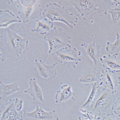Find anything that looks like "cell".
<instances>
[{"label":"cell","mask_w":120,"mask_h":120,"mask_svg":"<svg viewBox=\"0 0 120 120\" xmlns=\"http://www.w3.org/2000/svg\"><path fill=\"white\" fill-rule=\"evenodd\" d=\"M30 38L23 26L13 24L4 28L0 33L1 60L10 58L17 61L22 58L28 49Z\"/></svg>","instance_id":"cell-1"},{"label":"cell","mask_w":120,"mask_h":120,"mask_svg":"<svg viewBox=\"0 0 120 120\" xmlns=\"http://www.w3.org/2000/svg\"><path fill=\"white\" fill-rule=\"evenodd\" d=\"M59 4L64 6H73L85 20L90 24H93V17L94 15L97 13L103 12L107 15L111 6L114 4V1L92 0H60Z\"/></svg>","instance_id":"cell-2"},{"label":"cell","mask_w":120,"mask_h":120,"mask_svg":"<svg viewBox=\"0 0 120 120\" xmlns=\"http://www.w3.org/2000/svg\"><path fill=\"white\" fill-rule=\"evenodd\" d=\"M42 15L44 18L51 22H62L71 28L76 25L78 20L77 15L70 12L65 6L56 3H51L47 5Z\"/></svg>","instance_id":"cell-3"},{"label":"cell","mask_w":120,"mask_h":120,"mask_svg":"<svg viewBox=\"0 0 120 120\" xmlns=\"http://www.w3.org/2000/svg\"><path fill=\"white\" fill-rule=\"evenodd\" d=\"M44 39L49 45L48 53L51 55H55L58 51L71 44L70 37L62 29L56 27L45 36Z\"/></svg>","instance_id":"cell-4"},{"label":"cell","mask_w":120,"mask_h":120,"mask_svg":"<svg viewBox=\"0 0 120 120\" xmlns=\"http://www.w3.org/2000/svg\"><path fill=\"white\" fill-rule=\"evenodd\" d=\"M16 7L22 23H27L42 14L43 10L38 0H19Z\"/></svg>","instance_id":"cell-5"},{"label":"cell","mask_w":120,"mask_h":120,"mask_svg":"<svg viewBox=\"0 0 120 120\" xmlns=\"http://www.w3.org/2000/svg\"><path fill=\"white\" fill-rule=\"evenodd\" d=\"M115 98L112 93L106 88L97 91L95 99L91 105L94 111L101 115L104 113L112 103Z\"/></svg>","instance_id":"cell-6"},{"label":"cell","mask_w":120,"mask_h":120,"mask_svg":"<svg viewBox=\"0 0 120 120\" xmlns=\"http://www.w3.org/2000/svg\"><path fill=\"white\" fill-rule=\"evenodd\" d=\"M56 54L60 63L66 66H72L74 69L76 68V66L79 62L82 60L79 58L82 55L81 51H78L75 48H72L71 45L59 50L56 52Z\"/></svg>","instance_id":"cell-7"},{"label":"cell","mask_w":120,"mask_h":120,"mask_svg":"<svg viewBox=\"0 0 120 120\" xmlns=\"http://www.w3.org/2000/svg\"><path fill=\"white\" fill-rule=\"evenodd\" d=\"M58 64L55 63L52 65H46L42 60H35L34 71L38 76L45 80L47 81L55 78L57 75V71L55 66Z\"/></svg>","instance_id":"cell-8"},{"label":"cell","mask_w":120,"mask_h":120,"mask_svg":"<svg viewBox=\"0 0 120 120\" xmlns=\"http://www.w3.org/2000/svg\"><path fill=\"white\" fill-rule=\"evenodd\" d=\"M59 116L55 110L49 112L44 111L41 107L36 106L35 110L32 112L23 111L22 120H59Z\"/></svg>","instance_id":"cell-9"},{"label":"cell","mask_w":120,"mask_h":120,"mask_svg":"<svg viewBox=\"0 0 120 120\" xmlns=\"http://www.w3.org/2000/svg\"><path fill=\"white\" fill-rule=\"evenodd\" d=\"M14 99L0 104V120H22V113L15 109Z\"/></svg>","instance_id":"cell-10"},{"label":"cell","mask_w":120,"mask_h":120,"mask_svg":"<svg viewBox=\"0 0 120 120\" xmlns=\"http://www.w3.org/2000/svg\"><path fill=\"white\" fill-rule=\"evenodd\" d=\"M19 84L13 83L11 84H5L0 82V99L4 103H7L15 99L19 92Z\"/></svg>","instance_id":"cell-11"},{"label":"cell","mask_w":120,"mask_h":120,"mask_svg":"<svg viewBox=\"0 0 120 120\" xmlns=\"http://www.w3.org/2000/svg\"><path fill=\"white\" fill-rule=\"evenodd\" d=\"M100 85H103L111 93L116 92V88L120 83L119 77L112 72L107 70L103 71L101 78Z\"/></svg>","instance_id":"cell-12"},{"label":"cell","mask_w":120,"mask_h":120,"mask_svg":"<svg viewBox=\"0 0 120 120\" xmlns=\"http://www.w3.org/2000/svg\"><path fill=\"white\" fill-rule=\"evenodd\" d=\"M29 87L24 91V93L32 97L33 100H37L41 103L45 102V91L37 83L35 78H31L29 81Z\"/></svg>","instance_id":"cell-13"},{"label":"cell","mask_w":120,"mask_h":120,"mask_svg":"<svg viewBox=\"0 0 120 120\" xmlns=\"http://www.w3.org/2000/svg\"><path fill=\"white\" fill-rule=\"evenodd\" d=\"M102 74L100 72H97L95 70H92L88 68L83 72L80 76L78 82L88 86L101 80Z\"/></svg>","instance_id":"cell-14"},{"label":"cell","mask_w":120,"mask_h":120,"mask_svg":"<svg viewBox=\"0 0 120 120\" xmlns=\"http://www.w3.org/2000/svg\"><path fill=\"white\" fill-rule=\"evenodd\" d=\"M81 46L86 50V54L92 59L94 65V70H96L98 61L100 60V50L101 46L94 41L89 44H81Z\"/></svg>","instance_id":"cell-15"},{"label":"cell","mask_w":120,"mask_h":120,"mask_svg":"<svg viewBox=\"0 0 120 120\" xmlns=\"http://www.w3.org/2000/svg\"><path fill=\"white\" fill-rule=\"evenodd\" d=\"M100 60L102 66L106 69L111 72H118L120 71V59L116 56L108 55L100 57Z\"/></svg>","instance_id":"cell-16"},{"label":"cell","mask_w":120,"mask_h":120,"mask_svg":"<svg viewBox=\"0 0 120 120\" xmlns=\"http://www.w3.org/2000/svg\"><path fill=\"white\" fill-rule=\"evenodd\" d=\"M15 23H22L20 17L15 16L8 10L0 11V27L6 28Z\"/></svg>","instance_id":"cell-17"},{"label":"cell","mask_w":120,"mask_h":120,"mask_svg":"<svg viewBox=\"0 0 120 120\" xmlns=\"http://www.w3.org/2000/svg\"><path fill=\"white\" fill-rule=\"evenodd\" d=\"M75 95V93L72 90L71 84L64 85L61 87L60 90L57 91L55 97V103L60 104L71 99L74 101Z\"/></svg>","instance_id":"cell-18"},{"label":"cell","mask_w":120,"mask_h":120,"mask_svg":"<svg viewBox=\"0 0 120 120\" xmlns=\"http://www.w3.org/2000/svg\"><path fill=\"white\" fill-rule=\"evenodd\" d=\"M37 27L31 29V32L41 35H46L54 28V22L44 18L42 20H37Z\"/></svg>","instance_id":"cell-19"},{"label":"cell","mask_w":120,"mask_h":120,"mask_svg":"<svg viewBox=\"0 0 120 120\" xmlns=\"http://www.w3.org/2000/svg\"><path fill=\"white\" fill-rule=\"evenodd\" d=\"M116 40L114 44L107 42L106 47V51L111 54L117 56L120 52V34L118 32L116 33Z\"/></svg>","instance_id":"cell-20"},{"label":"cell","mask_w":120,"mask_h":120,"mask_svg":"<svg viewBox=\"0 0 120 120\" xmlns=\"http://www.w3.org/2000/svg\"><path fill=\"white\" fill-rule=\"evenodd\" d=\"M116 6L114 8L111 7L108 12L111 14L112 21L115 25L117 27L120 26V2H115Z\"/></svg>","instance_id":"cell-21"},{"label":"cell","mask_w":120,"mask_h":120,"mask_svg":"<svg viewBox=\"0 0 120 120\" xmlns=\"http://www.w3.org/2000/svg\"><path fill=\"white\" fill-rule=\"evenodd\" d=\"M91 85L92 86L91 91L90 92V95L86 101L82 105L81 108L86 109L89 108L90 106H91L96 97L98 89L97 83H94L93 84H92Z\"/></svg>","instance_id":"cell-22"},{"label":"cell","mask_w":120,"mask_h":120,"mask_svg":"<svg viewBox=\"0 0 120 120\" xmlns=\"http://www.w3.org/2000/svg\"><path fill=\"white\" fill-rule=\"evenodd\" d=\"M14 101L16 110L19 113H22V109L23 106V100L20 98H15Z\"/></svg>","instance_id":"cell-23"},{"label":"cell","mask_w":120,"mask_h":120,"mask_svg":"<svg viewBox=\"0 0 120 120\" xmlns=\"http://www.w3.org/2000/svg\"><path fill=\"white\" fill-rule=\"evenodd\" d=\"M116 109L117 110H118V111H120V102H119V104L118 105V106H117V107L116 108Z\"/></svg>","instance_id":"cell-24"},{"label":"cell","mask_w":120,"mask_h":120,"mask_svg":"<svg viewBox=\"0 0 120 120\" xmlns=\"http://www.w3.org/2000/svg\"><path fill=\"white\" fill-rule=\"evenodd\" d=\"M78 120H88L87 119H82V118H81V117H79V118H78Z\"/></svg>","instance_id":"cell-25"},{"label":"cell","mask_w":120,"mask_h":120,"mask_svg":"<svg viewBox=\"0 0 120 120\" xmlns=\"http://www.w3.org/2000/svg\"><path fill=\"white\" fill-rule=\"evenodd\" d=\"M105 120H113L112 119V118H111V117H109V118H107Z\"/></svg>","instance_id":"cell-26"}]
</instances>
